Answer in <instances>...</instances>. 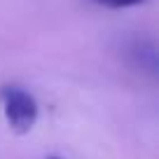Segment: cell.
<instances>
[{"instance_id":"cell-1","label":"cell","mask_w":159,"mask_h":159,"mask_svg":"<svg viewBox=\"0 0 159 159\" xmlns=\"http://www.w3.org/2000/svg\"><path fill=\"white\" fill-rule=\"evenodd\" d=\"M0 101H2V112L10 129L14 134L24 136L38 122V103H35L33 94H28L21 87H2L0 89Z\"/></svg>"},{"instance_id":"cell-2","label":"cell","mask_w":159,"mask_h":159,"mask_svg":"<svg viewBox=\"0 0 159 159\" xmlns=\"http://www.w3.org/2000/svg\"><path fill=\"white\" fill-rule=\"evenodd\" d=\"M124 54L136 68L148 70L150 75L157 73V45L152 38L145 35H134L124 42Z\"/></svg>"},{"instance_id":"cell-3","label":"cell","mask_w":159,"mask_h":159,"mask_svg":"<svg viewBox=\"0 0 159 159\" xmlns=\"http://www.w3.org/2000/svg\"><path fill=\"white\" fill-rule=\"evenodd\" d=\"M94 5L108 7V10H129V7H138L145 0H91Z\"/></svg>"},{"instance_id":"cell-4","label":"cell","mask_w":159,"mask_h":159,"mask_svg":"<svg viewBox=\"0 0 159 159\" xmlns=\"http://www.w3.org/2000/svg\"><path fill=\"white\" fill-rule=\"evenodd\" d=\"M49 159H59V157H49Z\"/></svg>"}]
</instances>
